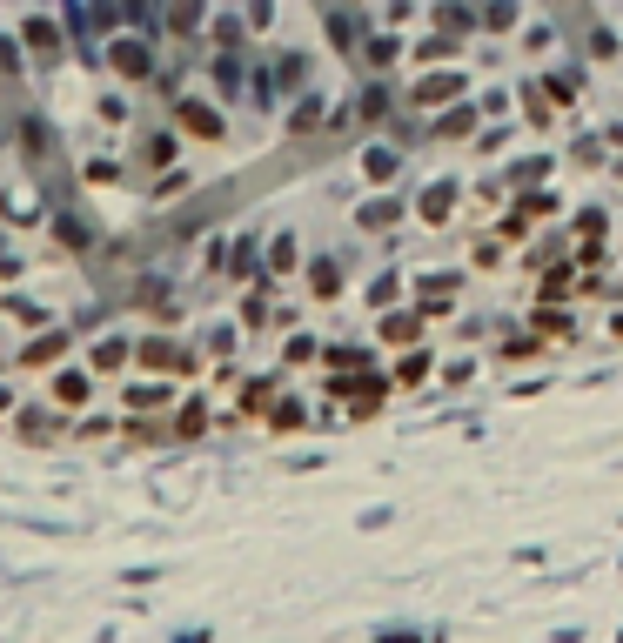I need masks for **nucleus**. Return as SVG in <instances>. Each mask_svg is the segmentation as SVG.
I'll use <instances>...</instances> for the list:
<instances>
[{
	"label": "nucleus",
	"mask_w": 623,
	"mask_h": 643,
	"mask_svg": "<svg viewBox=\"0 0 623 643\" xmlns=\"http://www.w3.org/2000/svg\"><path fill=\"white\" fill-rule=\"evenodd\" d=\"M101 67H108L121 88H148V81L161 74L155 41H148L141 27H128V34H108V41H101Z\"/></svg>",
	"instance_id": "1"
},
{
	"label": "nucleus",
	"mask_w": 623,
	"mask_h": 643,
	"mask_svg": "<svg viewBox=\"0 0 623 643\" xmlns=\"http://www.w3.org/2000/svg\"><path fill=\"white\" fill-rule=\"evenodd\" d=\"M168 128H175L181 141L222 148V141H228V114H222V101H208V94H175V108H168Z\"/></svg>",
	"instance_id": "2"
},
{
	"label": "nucleus",
	"mask_w": 623,
	"mask_h": 643,
	"mask_svg": "<svg viewBox=\"0 0 623 643\" xmlns=\"http://www.w3.org/2000/svg\"><path fill=\"white\" fill-rule=\"evenodd\" d=\"M134 369H148V376H195L201 355L181 349V342H168V335H134Z\"/></svg>",
	"instance_id": "3"
},
{
	"label": "nucleus",
	"mask_w": 623,
	"mask_h": 643,
	"mask_svg": "<svg viewBox=\"0 0 623 643\" xmlns=\"http://www.w3.org/2000/svg\"><path fill=\"white\" fill-rule=\"evenodd\" d=\"M94 389H101V376H94L88 362H61V369H47V402L67 409V416H88Z\"/></svg>",
	"instance_id": "4"
},
{
	"label": "nucleus",
	"mask_w": 623,
	"mask_h": 643,
	"mask_svg": "<svg viewBox=\"0 0 623 643\" xmlns=\"http://www.w3.org/2000/svg\"><path fill=\"white\" fill-rule=\"evenodd\" d=\"M463 94H469V67H429V74L409 81V108H436V114H443L449 101H463Z\"/></svg>",
	"instance_id": "5"
},
{
	"label": "nucleus",
	"mask_w": 623,
	"mask_h": 643,
	"mask_svg": "<svg viewBox=\"0 0 623 643\" xmlns=\"http://www.w3.org/2000/svg\"><path fill=\"white\" fill-rule=\"evenodd\" d=\"M463 282H469L463 268H429L423 282H409V302H416L423 315H449V309H456V295H463Z\"/></svg>",
	"instance_id": "6"
},
{
	"label": "nucleus",
	"mask_w": 623,
	"mask_h": 643,
	"mask_svg": "<svg viewBox=\"0 0 623 643\" xmlns=\"http://www.w3.org/2000/svg\"><path fill=\"white\" fill-rule=\"evenodd\" d=\"M181 402V382L175 376H134L128 389H121V416H161V409H175Z\"/></svg>",
	"instance_id": "7"
},
{
	"label": "nucleus",
	"mask_w": 623,
	"mask_h": 643,
	"mask_svg": "<svg viewBox=\"0 0 623 643\" xmlns=\"http://www.w3.org/2000/svg\"><path fill=\"white\" fill-rule=\"evenodd\" d=\"M61 362H74V329H61V322H47L21 342V369H61Z\"/></svg>",
	"instance_id": "8"
},
{
	"label": "nucleus",
	"mask_w": 623,
	"mask_h": 643,
	"mask_svg": "<svg viewBox=\"0 0 623 643\" xmlns=\"http://www.w3.org/2000/svg\"><path fill=\"white\" fill-rule=\"evenodd\" d=\"M67 429H74V416L54 409V402H21V409H14V436H21V443H54Z\"/></svg>",
	"instance_id": "9"
},
{
	"label": "nucleus",
	"mask_w": 623,
	"mask_h": 643,
	"mask_svg": "<svg viewBox=\"0 0 623 643\" xmlns=\"http://www.w3.org/2000/svg\"><path fill=\"white\" fill-rule=\"evenodd\" d=\"M21 47L34 54L41 67H61V54H67V27L54 21V14H27L21 21Z\"/></svg>",
	"instance_id": "10"
},
{
	"label": "nucleus",
	"mask_w": 623,
	"mask_h": 643,
	"mask_svg": "<svg viewBox=\"0 0 623 643\" xmlns=\"http://www.w3.org/2000/svg\"><path fill=\"white\" fill-rule=\"evenodd\" d=\"M409 208H416V222H423V228H449V215L463 208V181H456V175L429 181V188H423L416 201H409Z\"/></svg>",
	"instance_id": "11"
},
{
	"label": "nucleus",
	"mask_w": 623,
	"mask_h": 643,
	"mask_svg": "<svg viewBox=\"0 0 623 643\" xmlns=\"http://www.w3.org/2000/svg\"><path fill=\"white\" fill-rule=\"evenodd\" d=\"M429 329V315L416 309V302H402V309H382L376 315V342H389V349H416Z\"/></svg>",
	"instance_id": "12"
},
{
	"label": "nucleus",
	"mask_w": 623,
	"mask_h": 643,
	"mask_svg": "<svg viewBox=\"0 0 623 643\" xmlns=\"http://www.w3.org/2000/svg\"><path fill=\"white\" fill-rule=\"evenodd\" d=\"M282 396V376H242L235 382V422H262Z\"/></svg>",
	"instance_id": "13"
},
{
	"label": "nucleus",
	"mask_w": 623,
	"mask_h": 643,
	"mask_svg": "<svg viewBox=\"0 0 623 643\" xmlns=\"http://www.w3.org/2000/svg\"><path fill=\"white\" fill-rule=\"evenodd\" d=\"M356 168H362L369 188H389V181L402 175V141H369V148L356 155Z\"/></svg>",
	"instance_id": "14"
},
{
	"label": "nucleus",
	"mask_w": 623,
	"mask_h": 643,
	"mask_svg": "<svg viewBox=\"0 0 623 643\" xmlns=\"http://www.w3.org/2000/svg\"><path fill=\"white\" fill-rule=\"evenodd\" d=\"M530 329L543 342H577V309L570 302H530Z\"/></svg>",
	"instance_id": "15"
},
{
	"label": "nucleus",
	"mask_w": 623,
	"mask_h": 643,
	"mask_svg": "<svg viewBox=\"0 0 623 643\" xmlns=\"http://www.w3.org/2000/svg\"><path fill=\"white\" fill-rule=\"evenodd\" d=\"M476 128H483V101H469V94H463V101H449V108L436 114V128H429V134H436V141H469Z\"/></svg>",
	"instance_id": "16"
},
{
	"label": "nucleus",
	"mask_w": 623,
	"mask_h": 643,
	"mask_svg": "<svg viewBox=\"0 0 623 643\" xmlns=\"http://www.w3.org/2000/svg\"><path fill=\"white\" fill-rule=\"evenodd\" d=\"M134 362V335H101V342H88V369L94 376H121V369H128Z\"/></svg>",
	"instance_id": "17"
},
{
	"label": "nucleus",
	"mask_w": 623,
	"mask_h": 643,
	"mask_svg": "<svg viewBox=\"0 0 623 643\" xmlns=\"http://www.w3.org/2000/svg\"><path fill=\"white\" fill-rule=\"evenodd\" d=\"M208 422H215V416H208V402H201V389H195V396H181V402H175V416H168V436H175V443H201V436H208Z\"/></svg>",
	"instance_id": "18"
},
{
	"label": "nucleus",
	"mask_w": 623,
	"mask_h": 643,
	"mask_svg": "<svg viewBox=\"0 0 623 643\" xmlns=\"http://www.w3.org/2000/svg\"><path fill=\"white\" fill-rule=\"evenodd\" d=\"M161 27H168L175 41H195V34H208V0H168V7H161Z\"/></svg>",
	"instance_id": "19"
},
{
	"label": "nucleus",
	"mask_w": 623,
	"mask_h": 643,
	"mask_svg": "<svg viewBox=\"0 0 623 643\" xmlns=\"http://www.w3.org/2000/svg\"><path fill=\"white\" fill-rule=\"evenodd\" d=\"M570 295H583V268L577 262H557V268H543V275H536L530 302H570Z\"/></svg>",
	"instance_id": "20"
},
{
	"label": "nucleus",
	"mask_w": 623,
	"mask_h": 643,
	"mask_svg": "<svg viewBox=\"0 0 623 643\" xmlns=\"http://www.w3.org/2000/svg\"><path fill=\"white\" fill-rule=\"evenodd\" d=\"M295 268H302V242H295V228H275V235H268V282L282 289Z\"/></svg>",
	"instance_id": "21"
},
{
	"label": "nucleus",
	"mask_w": 623,
	"mask_h": 643,
	"mask_svg": "<svg viewBox=\"0 0 623 643\" xmlns=\"http://www.w3.org/2000/svg\"><path fill=\"white\" fill-rule=\"evenodd\" d=\"M429 14H436V34H456V41H469L483 27V7H469V0H436Z\"/></svg>",
	"instance_id": "22"
},
{
	"label": "nucleus",
	"mask_w": 623,
	"mask_h": 643,
	"mask_svg": "<svg viewBox=\"0 0 623 643\" xmlns=\"http://www.w3.org/2000/svg\"><path fill=\"white\" fill-rule=\"evenodd\" d=\"M396 222H409V201L402 195H376V201L356 208V228H369V235H382V228H396Z\"/></svg>",
	"instance_id": "23"
},
{
	"label": "nucleus",
	"mask_w": 623,
	"mask_h": 643,
	"mask_svg": "<svg viewBox=\"0 0 623 643\" xmlns=\"http://www.w3.org/2000/svg\"><path fill=\"white\" fill-rule=\"evenodd\" d=\"M175 148H181V134L175 128H148L141 134V141H134V161H148V168H175Z\"/></svg>",
	"instance_id": "24"
},
{
	"label": "nucleus",
	"mask_w": 623,
	"mask_h": 643,
	"mask_svg": "<svg viewBox=\"0 0 623 643\" xmlns=\"http://www.w3.org/2000/svg\"><path fill=\"white\" fill-rule=\"evenodd\" d=\"M429 376H436V355H429L423 342H416V349H402L396 369H389V382H396V389H423Z\"/></svg>",
	"instance_id": "25"
},
{
	"label": "nucleus",
	"mask_w": 623,
	"mask_h": 643,
	"mask_svg": "<svg viewBox=\"0 0 623 643\" xmlns=\"http://www.w3.org/2000/svg\"><path fill=\"white\" fill-rule=\"evenodd\" d=\"M268 429H275V436H295V429H309V402L295 396V389H282V396H275V409H268Z\"/></svg>",
	"instance_id": "26"
},
{
	"label": "nucleus",
	"mask_w": 623,
	"mask_h": 643,
	"mask_svg": "<svg viewBox=\"0 0 623 643\" xmlns=\"http://www.w3.org/2000/svg\"><path fill=\"white\" fill-rule=\"evenodd\" d=\"M342 289H349L342 262H335V255H315V262H309V295H315V302H335Z\"/></svg>",
	"instance_id": "27"
},
{
	"label": "nucleus",
	"mask_w": 623,
	"mask_h": 643,
	"mask_svg": "<svg viewBox=\"0 0 623 643\" xmlns=\"http://www.w3.org/2000/svg\"><path fill=\"white\" fill-rule=\"evenodd\" d=\"M208 81H215V94H222V101H242V94H248V74H242V61H235V54H215V61H208Z\"/></svg>",
	"instance_id": "28"
},
{
	"label": "nucleus",
	"mask_w": 623,
	"mask_h": 643,
	"mask_svg": "<svg viewBox=\"0 0 623 643\" xmlns=\"http://www.w3.org/2000/svg\"><path fill=\"white\" fill-rule=\"evenodd\" d=\"M550 175H557V161H550V155H523V161H510V168H503L510 195H516V188H543Z\"/></svg>",
	"instance_id": "29"
},
{
	"label": "nucleus",
	"mask_w": 623,
	"mask_h": 643,
	"mask_svg": "<svg viewBox=\"0 0 623 643\" xmlns=\"http://www.w3.org/2000/svg\"><path fill=\"white\" fill-rule=\"evenodd\" d=\"M322 128H329V121H322V94H309V88H302V94L289 101V134L302 141V134H322Z\"/></svg>",
	"instance_id": "30"
},
{
	"label": "nucleus",
	"mask_w": 623,
	"mask_h": 643,
	"mask_svg": "<svg viewBox=\"0 0 623 643\" xmlns=\"http://www.w3.org/2000/svg\"><path fill=\"white\" fill-rule=\"evenodd\" d=\"M268 74H275V88H282V94H302V88H309V54H295V47H289V54L268 61Z\"/></svg>",
	"instance_id": "31"
},
{
	"label": "nucleus",
	"mask_w": 623,
	"mask_h": 643,
	"mask_svg": "<svg viewBox=\"0 0 623 643\" xmlns=\"http://www.w3.org/2000/svg\"><path fill=\"white\" fill-rule=\"evenodd\" d=\"M54 235H61V248H94L101 242V222L94 215H54Z\"/></svg>",
	"instance_id": "32"
},
{
	"label": "nucleus",
	"mask_w": 623,
	"mask_h": 643,
	"mask_svg": "<svg viewBox=\"0 0 623 643\" xmlns=\"http://www.w3.org/2000/svg\"><path fill=\"white\" fill-rule=\"evenodd\" d=\"M483 34H523V0H483Z\"/></svg>",
	"instance_id": "33"
},
{
	"label": "nucleus",
	"mask_w": 623,
	"mask_h": 643,
	"mask_svg": "<svg viewBox=\"0 0 623 643\" xmlns=\"http://www.w3.org/2000/svg\"><path fill=\"white\" fill-rule=\"evenodd\" d=\"M570 242H577V235H543L536 248H523V268H536V275H543V268L570 262Z\"/></svg>",
	"instance_id": "34"
},
{
	"label": "nucleus",
	"mask_w": 623,
	"mask_h": 643,
	"mask_svg": "<svg viewBox=\"0 0 623 643\" xmlns=\"http://www.w3.org/2000/svg\"><path fill=\"white\" fill-rule=\"evenodd\" d=\"M402 295H409V289H402V275H396V268H382V275H376V282H369V289H362V302H369V309H402Z\"/></svg>",
	"instance_id": "35"
},
{
	"label": "nucleus",
	"mask_w": 623,
	"mask_h": 643,
	"mask_svg": "<svg viewBox=\"0 0 623 643\" xmlns=\"http://www.w3.org/2000/svg\"><path fill=\"white\" fill-rule=\"evenodd\" d=\"M543 349H550V342H543L530 322H523V329H510L503 342H496V355H503V362H530V355H543Z\"/></svg>",
	"instance_id": "36"
},
{
	"label": "nucleus",
	"mask_w": 623,
	"mask_h": 643,
	"mask_svg": "<svg viewBox=\"0 0 623 643\" xmlns=\"http://www.w3.org/2000/svg\"><path fill=\"white\" fill-rule=\"evenodd\" d=\"M389 108H396V94L382 88V81H369V88L356 94V121H362V128H382V114H389Z\"/></svg>",
	"instance_id": "37"
},
{
	"label": "nucleus",
	"mask_w": 623,
	"mask_h": 643,
	"mask_svg": "<svg viewBox=\"0 0 623 643\" xmlns=\"http://www.w3.org/2000/svg\"><path fill=\"white\" fill-rule=\"evenodd\" d=\"M543 94H550L557 108H570V101L583 94V74H577V67H570V74H563V67H550V74H543Z\"/></svg>",
	"instance_id": "38"
},
{
	"label": "nucleus",
	"mask_w": 623,
	"mask_h": 643,
	"mask_svg": "<svg viewBox=\"0 0 623 643\" xmlns=\"http://www.w3.org/2000/svg\"><path fill=\"white\" fill-rule=\"evenodd\" d=\"M523 114H530V128H557V101L543 94V81H530V88H523Z\"/></svg>",
	"instance_id": "39"
},
{
	"label": "nucleus",
	"mask_w": 623,
	"mask_h": 643,
	"mask_svg": "<svg viewBox=\"0 0 623 643\" xmlns=\"http://www.w3.org/2000/svg\"><path fill=\"white\" fill-rule=\"evenodd\" d=\"M0 315H7V322H21V329H47V309L34 302V295H7Z\"/></svg>",
	"instance_id": "40"
},
{
	"label": "nucleus",
	"mask_w": 623,
	"mask_h": 643,
	"mask_svg": "<svg viewBox=\"0 0 623 643\" xmlns=\"http://www.w3.org/2000/svg\"><path fill=\"white\" fill-rule=\"evenodd\" d=\"M503 255H510V242H503L496 228H490V235H476V242H469V262H476V268H503Z\"/></svg>",
	"instance_id": "41"
},
{
	"label": "nucleus",
	"mask_w": 623,
	"mask_h": 643,
	"mask_svg": "<svg viewBox=\"0 0 623 643\" xmlns=\"http://www.w3.org/2000/svg\"><path fill=\"white\" fill-rule=\"evenodd\" d=\"M81 181H88V188H121V181H128V168H121V161H108V155H94L88 168H81Z\"/></svg>",
	"instance_id": "42"
},
{
	"label": "nucleus",
	"mask_w": 623,
	"mask_h": 643,
	"mask_svg": "<svg viewBox=\"0 0 623 643\" xmlns=\"http://www.w3.org/2000/svg\"><path fill=\"white\" fill-rule=\"evenodd\" d=\"M282 362H289V369H302V362H322V342H315L309 329H295L289 342H282Z\"/></svg>",
	"instance_id": "43"
},
{
	"label": "nucleus",
	"mask_w": 623,
	"mask_h": 643,
	"mask_svg": "<svg viewBox=\"0 0 623 643\" xmlns=\"http://www.w3.org/2000/svg\"><path fill=\"white\" fill-rule=\"evenodd\" d=\"M362 54H369V74H389V67L402 61V41H396V34H376V41L362 47Z\"/></svg>",
	"instance_id": "44"
},
{
	"label": "nucleus",
	"mask_w": 623,
	"mask_h": 643,
	"mask_svg": "<svg viewBox=\"0 0 623 643\" xmlns=\"http://www.w3.org/2000/svg\"><path fill=\"white\" fill-rule=\"evenodd\" d=\"M208 34H215V47H222V54H235V47H242V34H248V14H222V21H208Z\"/></svg>",
	"instance_id": "45"
},
{
	"label": "nucleus",
	"mask_w": 623,
	"mask_h": 643,
	"mask_svg": "<svg viewBox=\"0 0 623 643\" xmlns=\"http://www.w3.org/2000/svg\"><path fill=\"white\" fill-rule=\"evenodd\" d=\"M510 208H523L530 222H543V215H557V195H550V188H516Z\"/></svg>",
	"instance_id": "46"
},
{
	"label": "nucleus",
	"mask_w": 623,
	"mask_h": 643,
	"mask_svg": "<svg viewBox=\"0 0 623 643\" xmlns=\"http://www.w3.org/2000/svg\"><path fill=\"white\" fill-rule=\"evenodd\" d=\"M570 235H577V242H603V235H610V215H603V208H577Z\"/></svg>",
	"instance_id": "47"
},
{
	"label": "nucleus",
	"mask_w": 623,
	"mask_h": 643,
	"mask_svg": "<svg viewBox=\"0 0 623 643\" xmlns=\"http://www.w3.org/2000/svg\"><path fill=\"white\" fill-rule=\"evenodd\" d=\"M268 322H282V315L268 309V289H255V295H242V329H268Z\"/></svg>",
	"instance_id": "48"
},
{
	"label": "nucleus",
	"mask_w": 623,
	"mask_h": 643,
	"mask_svg": "<svg viewBox=\"0 0 623 643\" xmlns=\"http://www.w3.org/2000/svg\"><path fill=\"white\" fill-rule=\"evenodd\" d=\"M27 74V47L14 34H0V81H21Z\"/></svg>",
	"instance_id": "49"
},
{
	"label": "nucleus",
	"mask_w": 623,
	"mask_h": 643,
	"mask_svg": "<svg viewBox=\"0 0 623 643\" xmlns=\"http://www.w3.org/2000/svg\"><path fill=\"white\" fill-rule=\"evenodd\" d=\"M188 188H195V175H188V168H161V181H155V201H175V195H188Z\"/></svg>",
	"instance_id": "50"
},
{
	"label": "nucleus",
	"mask_w": 623,
	"mask_h": 643,
	"mask_svg": "<svg viewBox=\"0 0 623 643\" xmlns=\"http://www.w3.org/2000/svg\"><path fill=\"white\" fill-rule=\"evenodd\" d=\"M94 108H101V128H128V94H101Z\"/></svg>",
	"instance_id": "51"
},
{
	"label": "nucleus",
	"mask_w": 623,
	"mask_h": 643,
	"mask_svg": "<svg viewBox=\"0 0 623 643\" xmlns=\"http://www.w3.org/2000/svg\"><path fill=\"white\" fill-rule=\"evenodd\" d=\"M322 362H329V369H362L369 355H362V349H349V342H329V349H322Z\"/></svg>",
	"instance_id": "52"
},
{
	"label": "nucleus",
	"mask_w": 623,
	"mask_h": 643,
	"mask_svg": "<svg viewBox=\"0 0 623 643\" xmlns=\"http://www.w3.org/2000/svg\"><path fill=\"white\" fill-rule=\"evenodd\" d=\"M590 54H597V61H617V34H610V27H590Z\"/></svg>",
	"instance_id": "53"
},
{
	"label": "nucleus",
	"mask_w": 623,
	"mask_h": 643,
	"mask_svg": "<svg viewBox=\"0 0 623 643\" xmlns=\"http://www.w3.org/2000/svg\"><path fill=\"white\" fill-rule=\"evenodd\" d=\"M456 47H463V41H456V34H436V41H423V61H449Z\"/></svg>",
	"instance_id": "54"
},
{
	"label": "nucleus",
	"mask_w": 623,
	"mask_h": 643,
	"mask_svg": "<svg viewBox=\"0 0 623 643\" xmlns=\"http://www.w3.org/2000/svg\"><path fill=\"white\" fill-rule=\"evenodd\" d=\"M7 215L27 222V215H41V201H27V188H14V195H7Z\"/></svg>",
	"instance_id": "55"
},
{
	"label": "nucleus",
	"mask_w": 623,
	"mask_h": 643,
	"mask_svg": "<svg viewBox=\"0 0 623 643\" xmlns=\"http://www.w3.org/2000/svg\"><path fill=\"white\" fill-rule=\"evenodd\" d=\"M503 141H510V128H476V148H483V155H496Z\"/></svg>",
	"instance_id": "56"
},
{
	"label": "nucleus",
	"mask_w": 623,
	"mask_h": 643,
	"mask_svg": "<svg viewBox=\"0 0 623 643\" xmlns=\"http://www.w3.org/2000/svg\"><path fill=\"white\" fill-rule=\"evenodd\" d=\"M409 14H416V0H389V7H382V21H389V27H402Z\"/></svg>",
	"instance_id": "57"
},
{
	"label": "nucleus",
	"mask_w": 623,
	"mask_h": 643,
	"mask_svg": "<svg viewBox=\"0 0 623 643\" xmlns=\"http://www.w3.org/2000/svg\"><path fill=\"white\" fill-rule=\"evenodd\" d=\"M469 376H476V362H469V355H463V362H449V369H443V382H456V389H463Z\"/></svg>",
	"instance_id": "58"
},
{
	"label": "nucleus",
	"mask_w": 623,
	"mask_h": 643,
	"mask_svg": "<svg viewBox=\"0 0 623 643\" xmlns=\"http://www.w3.org/2000/svg\"><path fill=\"white\" fill-rule=\"evenodd\" d=\"M268 21H275V14H268V0H248V27H255V34H262Z\"/></svg>",
	"instance_id": "59"
},
{
	"label": "nucleus",
	"mask_w": 623,
	"mask_h": 643,
	"mask_svg": "<svg viewBox=\"0 0 623 643\" xmlns=\"http://www.w3.org/2000/svg\"><path fill=\"white\" fill-rule=\"evenodd\" d=\"M14 409H21V389H7V382H0V416H14Z\"/></svg>",
	"instance_id": "60"
},
{
	"label": "nucleus",
	"mask_w": 623,
	"mask_h": 643,
	"mask_svg": "<svg viewBox=\"0 0 623 643\" xmlns=\"http://www.w3.org/2000/svg\"><path fill=\"white\" fill-rule=\"evenodd\" d=\"M603 141H610V148H623V128H603Z\"/></svg>",
	"instance_id": "61"
},
{
	"label": "nucleus",
	"mask_w": 623,
	"mask_h": 643,
	"mask_svg": "<svg viewBox=\"0 0 623 643\" xmlns=\"http://www.w3.org/2000/svg\"><path fill=\"white\" fill-rule=\"evenodd\" d=\"M610 335H617V342H623V309H617V315H610Z\"/></svg>",
	"instance_id": "62"
},
{
	"label": "nucleus",
	"mask_w": 623,
	"mask_h": 643,
	"mask_svg": "<svg viewBox=\"0 0 623 643\" xmlns=\"http://www.w3.org/2000/svg\"><path fill=\"white\" fill-rule=\"evenodd\" d=\"M610 175H617V181H623V161H617V168H610Z\"/></svg>",
	"instance_id": "63"
}]
</instances>
